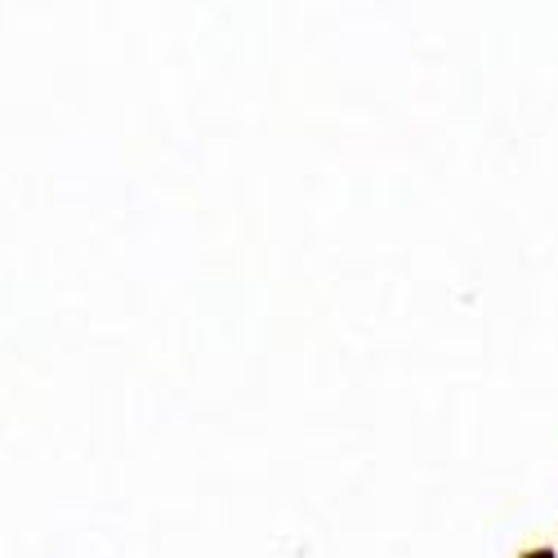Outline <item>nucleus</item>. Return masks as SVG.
Listing matches in <instances>:
<instances>
[]
</instances>
